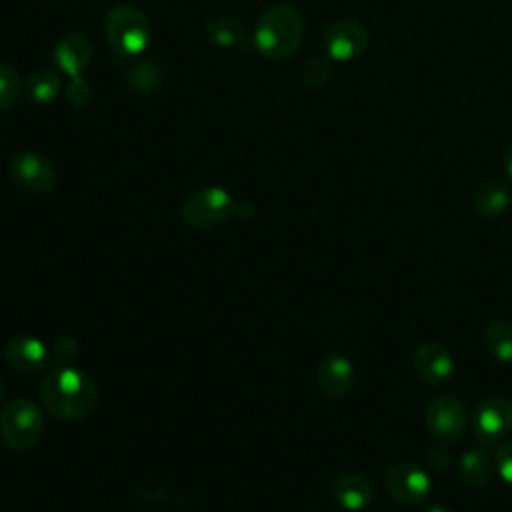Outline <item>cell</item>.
<instances>
[{
	"mask_svg": "<svg viewBox=\"0 0 512 512\" xmlns=\"http://www.w3.org/2000/svg\"><path fill=\"white\" fill-rule=\"evenodd\" d=\"M38 392L42 406L58 420H80L88 416L98 402L96 382L76 366L50 370L40 380Z\"/></svg>",
	"mask_w": 512,
	"mask_h": 512,
	"instance_id": "6da1fadb",
	"label": "cell"
},
{
	"mask_svg": "<svg viewBox=\"0 0 512 512\" xmlns=\"http://www.w3.org/2000/svg\"><path fill=\"white\" fill-rule=\"evenodd\" d=\"M304 38V22L300 14L286 4L268 8L256 22L252 32L254 48L268 60H284L292 56Z\"/></svg>",
	"mask_w": 512,
	"mask_h": 512,
	"instance_id": "7a4b0ae2",
	"label": "cell"
},
{
	"mask_svg": "<svg viewBox=\"0 0 512 512\" xmlns=\"http://www.w3.org/2000/svg\"><path fill=\"white\" fill-rule=\"evenodd\" d=\"M104 32L108 44L124 56L140 54L152 40V24L148 16L130 4L114 6L108 12L104 20Z\"/></svg>",
	"mask_w": 512,
	"mask_h": 512,
	"instance_id": "3957f363",
	"label": "cell"
},
{
	"mask_svg": "<svg viewBox=\"0 0 512 512\" xmlns=\"http://www.w3.org/2000/svg\"><path fill=\"white\" fill-rule=\"evenodd\" d=\"M44 432L40 408L28 398L10 400L0 412V436L12 450H30L38 444Z\"/></svg>",
	"mask_w": 512,
	"mask_h": 512,
	"instance_id": "277c9868",
	"label": "cell"
},
{
	"mask_svg": "<svg viewBox=\"0 0 512 512\" xmlns=\"http://www.w3.org/2000/svg\"><path fill=\"white\" fill-rule=\"evenodd\" d=\"M236 210L234 198L220 186L196 190L182 204V220L194 230H210L220 226Z\"/></svg>",
	"mask_w": 512,
	"mask_h": 512,
	"instance_id": "5b68a950",
	"label": "cell"
},
{
	"mask_svg": "<svg viewBox=\"0 0 512 512\" xmlns=\"http://www.w3.org/2000/svg\"><path fill=\"white\" fill-rule=\"evenodd\" d=\"M8 174L12 182L30 194H48L56 186V168L40 152L24 150L10 158Z\"/></svg>",
	"mask_w": 512,
	"mask_h": 512,
	"instance_id": "8992f818",
	"label": "cell"
},
{
	"mask_svg": "<svg viewBox=\"0 0 512 512\" xmlns=\"http://www.w3.org/2000/svg\"><path fill=\"white\" fill-rule=\"evenodd\" d=\"M384 486H386V492L396 502L412 506V504H420L428 498L432 480L422 466H418L416 462L404 460V462H398L388 468V472L384 476Z\"/></svg>",
	"mask_w": 512,
	"mask_h": 512,
	"instance_id": "52a82bcc",
	"label": "cell"
},
{
	"mask_svg": "<svg viewBox=\"0 0 512 512\" xmlns=\"http://www.w3.org/2000/svg\"><path fill=\"white\" fill-rule=\"evenodd\" d=\"M512 430V402L506 396L492 394L478 402L474 410V432L484 444L502 442Z\"/></svg>",
	"mask_w": 512,
	"mask_h": 512,
	"instance_id": "ba28073f",
	"label": "cell"
},
{
	"mask_svg": "<svg viewBox=\"0 0 512 512\" xmlns=\"http://www.w3.org/2000/svg\"><path fill=\"white\" fill-rule=\"evenodd\" d=\"M424 420H426L428 432L436 440L452 442L466 428V410L458 398L442 394V396H436L434 400H430Z\"/></svg>",
	"mask_w": 512,
	"mask_h": 512,
	"instance_id": "9c48e42d",
	"label": "cell"
},
{
	"mask_svg": "<svg viewBox=\"0 0 512 512\" xmlns=\"http://www.w3.org/2000/svg\"><path fill=\"white\" fill-rule=\"evenodd\" d=\"M368 30L350 18H340L332 22L324 34V46L332 60L348 62L364 54L368 48Z\"/></svg>",
	"mask_w": 512,
	"mask_h": 512,
	"instance_id": "30bf717a",
	"label": "cell"
},
{
	"mask_svg": "<svg viewBox=\"0 0 512 512\" xmlns=\"http://www.w3.org/2000/svg\"><path fill=\"white\" fill-rule=\"evenodd\" d=\"M412 368L416 376L430 384L440 386L450 380L454 372V360L450 350L442 342H422L412 356Z\"/></svg>",
	"mask_w": 512,
	"mask_h": 512,
	"instance_id": "8fae6325",
	"label": "cell"
},
{
	"mask_svg": "<svg viewBox=\"0 0 512 512\" xmlns=\"http://www.w3.org/2000/svg\"><path fill=\"white\" fill-rule=\"evenodd\" d=\"M6 362L22 374H36L52 360L50 348L36 336H14L4 346Z\"/></svg>",
	"mask_w": 512,
	"mask_h": 512,
	"instance_id": "7c38bea8",
	"label": "cell"
},
{
	"mask_svg": "<svg viewBox=\"0 0 512 512\" xmlns=\"http://www.w3.org/2000/svg\"><path fill=\"white\" fill-rule=\"evenodd\" d=\"M354 384V366L342 354H328L316 368V386L328 398H342Z\"/></svg>",
	"mask_w": 512,
	"mask_h": 512,
	"instance_id": "4fadbf2b",
	"label": "cell"
},
{
	"mask_svg": "<svg viewBox=\"0 0 512 512\" xmlns=\"http://www.w3.org/2000/svg\"><path fill=\"white\" fill-rule=\"evenodd\" d=\"M92 40L82 32H66L54 46L52 60L66 76H80L92 60Z\"/></svg>",
	"mask_w": 512,
	"mask_h": 512,
	"instance_id": "5bb4252c",
	"label": "cell"
},
{
	"mask_svg": "<svg viewBox=\"0 0 512 512\" xmlns=\"http://www.w3.org/2000/svg\"><path fill=\"white\" fill-rule=\"evenodd\" d=\"M332 496L340 508L358 512L372 502L374 488L366 476L358 472H342L332 482Z\"/></svg>",
	"mask_w": 512,
	"mask_h": 512,
	"instance_id": "9a60e30c",
	"label": "cell"
},
{
	"mask_svg": "<svg viewBox=\"0 0 512 512\" xmlns=\"http://www.w3.org/2000/svg\"><path fill=\"white\" fill-rule=\"evenodd\" d=\"M206 36L220 48H246L250 44L248 30L238 16L218 14L206 22Z\"/></svg>",
	"mask_w": 512,
	"mask_h": 512,
	"instance_id": "2e32d148",
	"label": "cell"
},
{
	"mask_svg": "<svg viewBox=\"0 0 512 512\" xmlns=\"http://www.w3.org/2000/svg\"><path fill=\"white\" fill-rule=\"evenodd\" d=\"M494 456L486 446L466 450L458 460V474L460 480L470 488H482L490 482L494 474Z\"/></svg>",
	"mask_w": 512,
	"mask_h": 512,
	"instance_id": "e0dca14e",
	"label": "cell"
},
{
	"mask_svg": "<svg viewBox=\"0 0 512 512\" xmlns=\"http://www.w3.org/2000/svg\"><path fill=\"white\" fill-rule=\"evenodd\" d=\"M510 192L502 180H484L472 194V208L482 218H496L506 212Z\"/></svg>",
	"mask_w": 512,
	"mask_h": 512,
	"instance_id": "ac0fdd59",
	"label": "cell"
},
{
	"mask_svg": "<svg viewBox=\"0 0 512 512\" xmlns=\"http://www.w3.org/2000/svg\"><path fill=\"white\" fill-rule=\"evenodd\" d=\"M62 90L60 76L50 68H36L24 78V96L36 104L52 102Z\"/></svg>",
	"mask_w": 512,
	"mask_h": 512,
	"instance_id": "d6986e66",
	"label": "cell"
},
{
	"mask_svg": "<svg viewBox=\"0 0 512 512\" xmlns=\"http://www.w3.org/2000/svg\"><path fill=\"white\" fill-rule=\"evenodd\" d=\"M482 344L488 354L504 364L512 362V322L492 320L482 330Z\"/></svg>",
	"mask_w": 512,
	"mask_h": 512,
	"instance_id": "ffe728a7",
	"label": "cell"
},
{
	"mask_svg": "<svg viewBox=\"0 0 512 512\" xmlns=\"http://www.w3.org/2000/svg\"><path fill=\"white\" fill-rule=\"evenodd\" d=\"M126 82L134 92H140V94L156 92L158 86L162 84V70L156 62H150V60L134 62L126 72Z\"/></svg>",
	"mask_w": 512,
	"mask_h": 512,
	"instance_id": "44dd1931",
	"label": "cell"
},
{
	"mask_svg": "<svg viewBox=\"0 0 512 512\" xmlns=\"http://www.w3.org/2000/svg\"><path fill=\"white\" fill-rule=\"evenodd\" d=\"M24 82L16 68L0 62V112L10 110L22 96Z\"/></svg>",
	"mask_w": 512,
	"mask_h": 512,
	"instance_id": "7402d4cb",
	"label": "cell"
},
{
	"mask_svg": "<svg viewBox=\"0 0 512 512\" xmlns=\"http://www.w3.org/2000/svg\"><path fill=\"white\" fill-rule=\"evenodd\" d=\"M330 74H332L330 62L326 58H320V56H314V58L306 60L304 66L300 68V80L308 88H318V86L326 84L330 80Z\"/></svg>",
	"mask_w": 512,
	"mask_h": 512,
	"instance_id": "603a6c76",
	"label": "cell"
},
{
	"mask_svg": "<svg viewBox=\"0 0 512 512\" xmlns=\"http://www.w3.org/2000/svg\"><path fill=\"white\" fill-rule=\"evenodd\" d=\"M50 354L60 366H72V362L78 358V344L72 336H58L50 348Z\"/></svg>",
	"mask_w": 512,
	"mask_h": 512,
	"instance_id": "cb8c5ba5",
	"label": "cell"
},
{
	"mask_svg": "<svg viewBox=\"0 0 512 512\" xmlns=\"http://www.w3.org/2000/svg\"><path fill=\"white\" fill-rule=\"evenodd\" d=\"M494 464L502 480L512 486V438H504L502 442H498Z\"/></svg>",
	"mask_w": 512,
	"mask_h": 512,
	"instance_id": "d4e9b609",
	"label": "cell"
},
{
	"mask_svg": "<svg viewBox=\"0 0 512 512\" xmlns=\"http://www.w3.org/2000/svg\"><path fill=\"white\" fill-rule=\"evenodd\" d=\"M64 92H66V98H68L70 104H74V106H84V104L90 100V96H92V86H90V82L84 80L82 76H72V78L68 80Z\"/></svg>",
	"mask_w": 512,
	"mask_h": 512,
	"instance_id": "484cf974",
	"label": "cell"
},
{
	"mask_svg": "<svg viewBox=\"0 0 512 512\" xmlns=\"http://www.w3.org/2000/svg\"><path fill=\"white\" fill-rule=\"evenodd\" d=\"M504 170H506L508 178L512 180V146L508 148V152H506V156H504Z\"/></svg>",
	"mask_w": 512,
	"mask_h": 512,
	"instance_id": "4316f807",
	"label": "cell"
},
{
	"mask_svg": "<svg viewBox=\"0 0 512 512\" xmlns=\"http://www.w3.org/2000/svg\"><path fill=\"white\" fill-rule=\"evenodd\" d=\"M426 512H452V510H448V508L442 506V504H430V506L426 508Z\"/></svg>",
	"mask_w": 512,
	"mask_h": 512,
	"instance_id": "83f0119b",
	"label": "cell"
},
{
	"mask_svg": "<svg viewBox=\"0 0 512 512\" xmlns=\"http://www.w3.org/2000/svg\"><path fill=\"white\" fill-rule=\"evenodd\" d=\"M4 398V382H2V378H0V400Z\"/></svg>",
	"mask_w": 512,
	"mask_h": 512,
	"instance_id": "f1b7e54d",
	"label": "cell"
}]
</instances>
